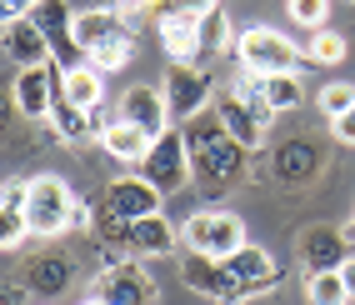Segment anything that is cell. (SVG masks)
Returning a JSON list of instances; mask_svg holds the SVG:
<instances>
[{"label": "cell", "mask_w": 355, "mask_h": 305, "mask_svg": "<svg viewBox=\"0 0 355 305\" xmlns=\"http://www.w3.org/2000/svg\"><path fill=\"white\" fill-rule=\"evenodd\" d=\"M140 175H146L160 195H175L191 185V150H185V130H165L150 140V155L140 160Z\"/></svg>", "instance_id": "9"}, {"label": "cell", "mask_w": 355, "mask_h": 305, "mask_svg": "<svg viewBox=\"0 0 355 305\" xmlns=\"http://www.w3.org/2000/svg\"><path fill=\"white\" fill-rule=\"evenodd\" d=\"M160 90H165V105H171V125H191L196 115L216 105V80L200 65H171Z\"/></svg>", "instance_id": "8"}, {"label": "cell", "mask_w": 355, "mask_h": 305, "mask_svg": "<svg viewBox=\"0 0 355 305\" xmlns=\"http://www.w3.org/2000/svg\"><path fill=\"white\" fill-rule=\"evenodd\" d=\"M146 6H150V15H155V20H160V15H165V10H175V0H146Z\"/></svg>", "instance_id": "37"}, {"label": "cell", "mask_w": 355, "mask_h": 305, "mask_svg": "<svg viewBox=\"0 0 355 305\" xmlns=\"http://www.w3.org/2000/svg\"><path fill=\"white\" fill-rule=\"evenodd\" d=\"M70 280H76V261H70L65 250H40L26 261V290L31 295H45V300H55L70 290Z\"/></svg>", "instance_id": "17"}, {"label": "cell", "mask_w": 355, "mask_h": 305, "mask_svg": "<svg viewBox=\"0 0 355 305\" xmlns=\"http://www.w3.org/2000/svg\"><path fill=\"white\" fill-rule=\"evenodd\" d=\"M160 51L171 55V65H200L205 51H200V15L196 10H165L160 20Z\"/></svg>", "instance_id": "14"}, {"label": "cell", "mask_w": 355, "mask_h": 305, "mask_svg": "<svg viewBox=\"0 0 355 305\" xmlns=\"http://www.w3.org/2000/svg\"><path fill=\"white\" fill-rule=\"evenodd\" d=\"M31 20H35V31L45 35V45H51L55 70L85 65L80 45H76V10H70V0H40V6L31 10Z\"/></svg>", "instance_id": "11"}, {"label": "cell", "mask_w": 355, "mask_h": 305, "mask_svg": "<svg viewBox=\"0 0 355 305\" xmlns=\"http://www.w3.org/2000/svg\"><path fill=\"white\" fill-rule=\"evenodd\" d=\"M0 51L10 55V65H15V70H31V65H55V60H51V45H45V35L35 31V20H31V15H20L15 26L0 31Z\"/></svg>", "instance_id": "18"}, {"label": "cell", "mask_w": 355, "mask_h": 305, "mask_svg": "<svg viewBox=\"0 0 355 305\" xmlns=\"http://www.w3.org/2000/svg\"><path fill=\"white\" fill-rule=\"evenodd\" d=\"M20 210H26V225L31 236L40 241H55L70 230V216H76V191L60 180V175H31L26 180V195H20Z\"/></svg>", "instance_id": "5"}, {"label": "cell", "mask_w": 355, "mask_h": 305, "mask_svg": "<svg viewBox=\"0 0 355 305\" xmlns=\"http://www.w3.org/2000/svg\"><path fill=\"white\" fill-rule=\"evenodd\" d=\"M340 275H345V290H350V300H355V250H350V261L340 265Z\"/></svg>", "instance_id": "36"}, {"label": "cell", "mask_w": 355, "mask_h": 305, "mask_svg": "<svg viewBox=\"0 0 355 305\" xmlns=\"http://www.w3.org/2000/svg\"><path fill=\"white\" fill-rule=\"evenodd\" d=\"M260 101H266L270 115H291L305 101V85L300 76H260Z\"/></svg>", "instance_id": "24"}, {"label": "cell", "mask_w": 355, "mask_h": 305, "mask_svg": "<svg viewBox=\"0 0 355 305\" xmlns=\"http://www.w3.org/2000/svg\"><path fill=\"white\" fill-rule=\"evenodd\" d=\"M330 135H336L340 146H355V105L340 115V121H330Z\"/></svg>", "instance_id": "33"}, {"label": "cell", "mask_w": 355, "mask_h": 305, "mask_svg": "<svg viewBox=\"0 0 355 305\" xmlns=\"http://www.w3.org/2000/svg\"><path fill=\"white\" fill-rule=\"evenodd\" d=\"M121 250L130 261H160V255H175L180 250V225H171V216H146V220H130L125 225V241Z\"/></svg>", "instance_id": "13"}, {"label": "cell", "mask_w": 355, "mask_h": 305, "mask_svg": "<svg viewBox=\"0 0 355 305\" xmlns=\"http://www.w3.org/2000/svg\"><path fill=\"white\" fill-rule=\"evenodd\" d=\"M180 280H185V290L205 295L210 305H250L260 295L280 290L286 270L270 261L266 245H245V250H235L230 261H210V255L185 250L180 255Z\"/></svg>", "instance_id": "1"}, {"label": "cell", "mask_w": 355, "mask_h": 305, "mask_svg": "<svg viewBox=\"0 0 355 305\" xmlns=\"http://www.w3.org/2000/svg\"><path fill=\"white\" fill-rule=\"evenodd\" d=\"M286 10H291V26L300 31H325V20H330V0H286Z\"/></svg>", "instance_id": "30"}, {"label": "cell", "mask_w": 355, "mask_h": 305, "mask_svg": "<svg viewBox=\"0 0 355 305\" xmlns=\"http://www.w3.org/2000/svg\"><path fill=\"white\" fill-rule=\"evenodd\" d=\"M315 105H320V115H325V121H340V115L355 105V85H350V80H330V85H320Z\"/></svg>", "instance_id": "29"}, {"label": "cell", "mask_w": 355, "mask_h": 305, "mask_svg": "<svg viewBox=\"0 0 355 305\" xmlns=\"http://www.w3.org/2000/svg\"><path fill=\"white\" fill-rule=\"evenodd\" d=\"M340 6H355V0H340Z\"/></svg>", "instance_id": "39"}, {"label": "cell", "mask_w": 355, "mask_h": 305, "mask_svg": "<svg viewBox=\"0 0 355 305\" xmlns=\"http://www.w3.org/2000/svg\"><path fill=\"white\" fill-rule=\"evenodd\" d=\"M115 115H121L125 125L146 130L150 140L171 130V105H165V90L160 85H130L121 96V105H115Z\"/></svg>", "instance_id": "15"}, {"label": "cell", "mask_w": 355, "mask_h": 305, "mask_svg": "<svg viewBox=\"0 0 355 305\" xmlns=\"http://www.w3.org/2000/svg\"><path fill=\"white\" fill-rule=\"evenodd\" d=\"M175 6H180V10H196V15H205V10H216L220 0H175Z\"/></svg>", "instance_id": "35"}, {"label": "cell", "mask_w": 355, "mask_h": 305, "mask_svg": "<svg viewBox=\"0 0 355 305\" xmlns=\"http://www.w3.org/2000/svg\"><path fill=\"white\" fill-rule=\"evenodd\" d=\"M90 300H101V305H160V290L140 261H115L96 275Z\"/></svg>", "instance_id": "10"}, {"label": "cell", "mask_w": 355, "mask_h": 305, "mask_svg": "<svg viewBox=\"0 0 355 305\" xmlns=\"http://www.w3.org/2000/svg\"><path fill=\"white\" fill-rule=\"evenodd\" d=\"M185 150H191V180L205 195L235 191V185L245 180V171H250V150L220 125L216 110H205V115H196V121L185 125Z\"/></svg>", "instance_id": "2"}, {"label": "cell", "mask_w": 355, "mask_h": 305, "mask_svg": "<svg viewBox=\"0 0 355 305\" xmlns=\"http://www.w3.org/2000/svg\"><path fill=\"white\" fill-rule=\"evenodd\" d=\"M76 45L101 76H115L135 60V26L115 10H76Z\"/></svg>", "instance_id": "4"}, {"label": "cell", "mask_w": 355, "mask_h": 305, "mask_svg": "<svg viewBox=\"0 0 355 305\" xmlns=\"http://www.w3.org/2000/svg\"><path fill=\"white\" fill-rule=\"evenodd\" d=\"M160 205H165V195L155 191L146 175H115V180L105 185L101 205H96V236H101L110 250H121L125 225H130V220H146V216H160Z\"/></svg>", "instance_id": "3"}, {"label": "cell", "mask_w": 355, "mask_h": 305, "mask_svg": "<svg viewBox=\"0 0 355 305\" xmlns=\"http://www.w3.org/2000/svg\"><path fill=\"white\" fill-rule=\"evenodd\" d=\"M300 261H305V270H311V275H320V270H340V265L350 261V245H345L340 230L315 225V230H305V241H300Z\"/></svg>", "instance_id": "19"}, {"label": "cell", "mask_w": 355, "mask_h": 305, "mask_svg": "<svg viewBox=\"0 0 355 305\" xmlns=\"http://www.w3.org/2000/svg\"><path fill=\"white\" fill-rule=\"evenodd\" d=\"M275 175H286V180L315 175V150L305 146V140H291V146H280V150H275Z\"/></svg>", "instance_id": "26"}, {"label": "cell", "mask_w": 355, "mask_h": 305, "mask_svg": "<svg viewBox=\"0 0 355 305\" xmlns=\"http://www.w3.org/2000/svg\"><path fill=\"white\" fill-rule=\"evenodd\" d=\"M180 245L196 255H210V261H230L235 250L250 245V236H245V220L235 210H196L180 225Z\"/></svg>", "instance_id": "7"}, {"label": "cell", "mask_w": 355, "mask_h": 305, "mask_svg": "<svg viewBox=\"0 0 355 305\" xmlns=\"http://www.w3.org/2000/svg\"><path fill=\"white\" fill-rule=\"evenodd\" d=\"M305 300L311 305H350V290H345V275L340 270H320L305 280Z\"/></svg>", "instance_id": "27"}, {"label": "cell", "mask_w": 355, "mask_h": 305, "mask_svg": "<svg viewBox=\"0 0 355 305\" xmlns=\"http://www.w3.org/2000/svg\"><path fill=\"white\" fill-rule=\"evenodd\" d=\"M15 110L26 121H51V110L60 101V70L55 65H31V70H15Z\"/></svg>", "instance_id": "12"}, {"label": "cell", "mask_w": 355, "mask_h": 305, "mask_svg": "<svg viewBox=\"0 0 355 305\" xmlns=\"http://www.w3.org/2000/svg\"><path fill=\"white\" fill-rule=\"evenodd\" d=\"M80 305H101V300H90V295H85V300H80Z\"/></svg>", "instance_id": "38"}, {"label": "cell", "mask_w": 355, "mask_h": 305, "mask_svg": "<svg viewBox=\"0 0 355 305\" xmlns=\"http://www.w3.org/2000/svg\"><path fill=\"white\" fill-rule=\"evenodd\" d=\"M60 101H70L76 110H101L105 105V76L90 60L60 70Z\"/></svg>", "instance_id": "20"}, {"label": "cell", "mask_w": 355, "mask_h": 305, "mask_svg": "<svg viewBox=\"0 0 355 305\" xmlns=\"http://www.w3.org/2000/svg\"><path fill=\"white\" fill-rule=\"evenodd\" d=\"M305 60H315V65H340L345 60V35L340 31H315L311 35V45H305Z\"/></svg>", "instance_id": "28"}, {"label": "cell", "mask_w": 355, "mask_h": 305, "mask_svg": "<svg viewBox=\"0 0 355 305\" xmlns=\"http://www.w3.org/2000/svg\"><path fill=\"white\" fill-rule=\"evenodd\" d=\"M300 45L291 35H280L275 26H250L235 40V60L250 76H300Z\"/></svg>", "instance_id": "6"}, {"label": "cell", "mask_w": 355, "mask_h": 305, "mask_svg": "<svg viewBox=\"0 0 355 305\" xmlns=\"http://www.w3.org/2000/svg\"><path fill=\"white\" fill-rule=\"evenodd\" d=\"M101 150H105L110 160H121V166H135V171H140V160L150 155V135L135 130V125H125V121H115V125L101 135Z\"/></svg>", "instance_id": "22"}, {"label": "cell", "mask_w": 355, "mask_h": 305, "mask_svg": "<svg viewBox=\"0 0 355 305\" xmlns=\"http://www.w3.org/2000/svg\"><path fill=\"white\" fill-rule=\"evenodd\" d=\"M20 195H26V180H15L0 191V250H20L31 241V225H26V210H20Z\"/></svg>", "instance_id": "21"}, {"label": "cell", "mask_w": 355, "mask_h": 305, "mask_svg": "<svg viewBox=\"0 0 355 305\" xmlns=\"http://www.w3.org/2000/svg\"><path fill=\"white\" fill-rule=\"evenodd\" d=\"M85 10H115V15H125L130 26H135L140 15H150L146 0H85Z\"/></svg>", "instance_id": "31"}, {"label": "cell", "mask_w": 355, "mask_h": 305, "mask_svg": "<svg viewBox=\"0 0 355 305\" xmlns=\"http://www.w3.org/2000/svg\"><path fill=\"white\" fill-rule=\"evenodd\" d=\"M35 6H40V0H0V31H6V26H15L20 15H31Z\"/></svg>", "instance_id": "32"}, {"label": "cell", "mask_w": 355, "mask_h": 305, "mask_svg": "<svg viewBox=\"0 0 355 305\" xmlns=\"http://www.w3.org/2000/svg\"><path fill=\"white\" fill-rule=\"evenodd\" d=\"M210 110L220 115V125H225L235 140H241L245 150H260V146H266V130H270V121H266V115H260L255 105H245V101L235 96L230 85H216V105H210Z\"/></svg>", "instance_id": "16"}, {"label": "cell", "mask_w": 355, "mask_h": 305, "mask_svg": "<svg viewBox=\"0 0 355 305\" xmlns=\"http://www.w3.org/2000/svg\"><path fill=\"white\" fill-rule=\"evenodd\" d=\"M10 110H15V90H10V85H0V125L10 121Z\"/></svg>", "instance_id": "34"}, {"label": "cell", "mask_w": 355, "mask_h": 305, "mask_svg": "<svg viewBox=\"0 0 355 305\" xmlns=\"http://www.w3.org/2000/svg\"><path fill=\"white\" fill-rule=\"evenodd\" d=\"M235 40H241V31L230 26V10L225 6L200 15V51L205 55H235Z\"/></svg>", "instance_id": "23"}, {"label": "cell", "mask_w": 355, "mask_h": 305, "mask_svg": "<svg viewBox=\"0 0 355 305\" xmlns=\"http://www.w3.org/2000/svg\"><path fill=\"white\" fill-rule=\"evenodd\" d=\"M51 130H55V140H65V146L96 140V130H90V110H76L70 101H55V110H51Z\"/></svg>", "instance_id": "25"}]
</instances>
